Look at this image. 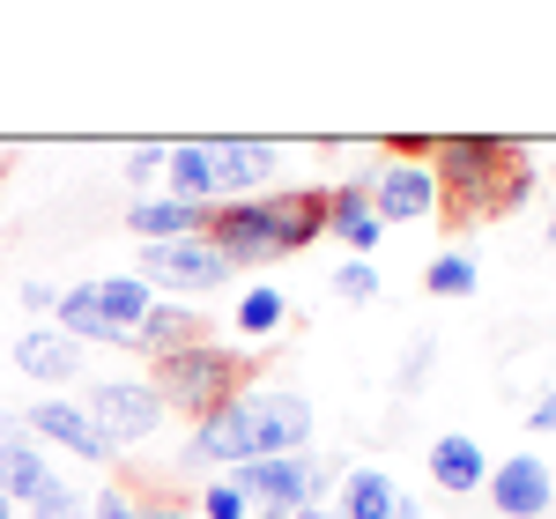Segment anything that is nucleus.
Wrapping results in <instances>:
<instances>
[{"label": "nucleus", "instance_id": "obj_1", "mask_svg": "<svg viewBox=\"0 0 556 519\" xmlns=\"http://www.w3.org/2000/svg\"><path fill=\"white\" fill-rule=\"evenodd\" d=\"M519 141H497V134H438L424 149L430 178H438V193H445V208L453 216H468V208H490V193H497V178L513 172Z\"/></svg>", "mask_w": 556, "mask_h": 519}, {"label": "nucleus", "instance_id": "obj_5", "mask_svg": "<svg viewBox=\"0 0 556 519\" xmlns=\"http://www.w3.org/2000/svg\"><path fill=\"white\" fill-rule=\"evenodd\" d=\"M238 416H245V445L253 460H275V453H304L312 438V401L304 393H282V387H245L238 393Z\"/></svg>", "mask_w": 556, "mask_h": 519}, {"label": "nucleus", "instance_id": "obj_11", "mask_svg": "<svg viewBox=\"0 0 556 519\" xmlns=\"http://www.w3.org/2000/svg\"><path fill=\"white\" fill-rule=\"evenodd\" d=\"M482 490H490V505H497L505 519H542V512L556 505V476L542 468V460H534V453H519V460H497Z\"/></svg>", "mask_w": 556, "mask_h": 519}, {"label": "nucleus", "instance_id": "obj_29", "mask_svg": "<svg viewBox=\"0 0 556 519\" xmlns=\"http://www.w3.org/2000/svg\"><path fill=\"white\" fill-rule=\"evenodd\" d=\"M141 519H193V505H178V497H156V505H141Z\"/></svg>", "mask_w": 556, "mask_h": 519}, {"label": "nucleus", "instance_id": "obj_9", "mask_svg": "<svg viewBox=\"0 0 556 519\" xmlns=\"http://www.w3.org/2000/svg\"><path fill=\"white\" fill-rule=\"evenodd\" d=\"M23 431H30V438H45V445H67V453H75V460H89V468L119 460V453L104 445V431L89 423V416L75 408V401H60V393H52V401H38V408H23Z\"/></svg>", "mask_w": 556, "mask_h": 519}, {"label": "nucleus", "instance_id": "obj_10", "mask_svg": "<svg viewBox=\"0 0 556 519\" xmlns=\"http://www.w3.org/2000/svg\"><path fill=\"white\" fill-rule=\"evenodd\" d=\"M282 164V149L275 141H215V208L223 201H260L267 193V178Z\"/></svg>", "mask_w": 556, "mask_h": 519}, {"label": "nucleus", "instance_id": "obj_13", "mask_svg": "<svg viewBox=\"0 0 556 519\" xmlns=\"http://www.w3.org/2000/svg\"><path fill=\"white\" fill-rule=\"evenodd\" d=\"M193 342H208V327H201V312L193 304H178V298H156L149 304V319L134 327V342L149 364H164V356H178V349H193Z\"/></svg>", "mask_w": 556, "mask_h": 519}, {"label": "nucleus", "instance_id": "obj_8", "mask_svg": "<svg viewBox=\"0 0 556 519\" xmlns=\"http://www.w3.org/2000/svg\"><path fill=\"white\" fill-rule=\"evenodd\" d=\"M260 216H267V238H275V260L304 253L327 238V186H298V193H260Z\"/></svg>", "mask_w": 556, "mask_h": 519}, {"label": "nucleus", "instance_id": "obj_4", "mask_svg": "<svg viewBox=\"0 0 556 519\" xmlns=\"http://www.w3.org/2000/svg\"><path fill=\"white\" fill-rule=\"evenodd\" d=\"M83 416L104 431V445L112 453H127V445H149V438L164 431V393H156V379H97L83 401Z\"/></svg>", "mask_w": 556, "mask_h": 519}, {"label": "nucleus", "instance_id": "obj_20", "mask_svg": "<svg viewBox=\"0 0 556 519\" xmlns=\"http://www.w3.org/2000/svg\"><path fill=\"white\" fill-rule=\"evenodd\" d=\"M424 290L430 298H468V290H482V267H475L468 253H438L424 267Z\"/></svg>", "mask_w": 556, "mask_h": 519}, {"label": "nucleus", "instance_id": "obj_7", "mask_svg": "<svg viewBox=\"0 0 556 519\" xmlns=\"http://www.w3.org/2000/svg\"><path fill=\"white\" fill-rule=\"evenodd\" d=\"M364 186H371V216H379V223L445 216V193H438V178H430L424 156H386V164L364 178Z\"/></svg>", "mask_w": 556, "mask_h": 519}, {"label": "nucleus", "instance_id": "obj_21", "mask_svg": "<svg viewBox=\"0 0 556 519\" xmlns=\"http://www.w3.org/2000/svg\"><path fill=\"white\" fill-rule=\"evenodd\" d=\"M282 319H290L282 290H245V298H238V334H275Z\"/></svg>", "mask_w": 556, "mask_h": 519}, {"label": "nucleus", "instance_id": "obj_12", "mask_svg": "<svg viewBox=\"0 0 556 519\" xmlns=\"http://www.w3.org/2000/svg\"><path fill=\"white\" fill-rule=\"evenodd\" d=\"M327 238H342L349 260H371L386 238V223L371 216V186L364 178H342V186H327Z\"/></svg>", "mask_w": 556, "mask_h": 519}, {"label": "nucleus", "instance_id": "obj_3", "mask_svg": "<svg viewBox=\"0 0 556 519\" xmlns=\"http://www.w3.org/2000/svg\"><path fill=\"white\" fill-rule=\"evenodd\" d=\"M230 490H238L260 519H298L304 505H319L327 468H319L312 453H275V460H245V468H230Z\"/></svg>", "mask_w": 556, "mask_h": 519}, {"label": "nucleus", "instance_id": "obj_19", "mask_svg": "<svg viewBox=\"0 0 556 519\" xmlns=\"http://www.w3.org/2000/svg\"><path fill=\"white\" fill-rule=\"evenodd\" d=\"M393 482H386V468H349L342 476V519H393Z\"/></svg>", "mask_w": 556, "mask_h": 519}, {"label": "nucleus", "instance_id": "obj_15", "mask_svg": "<svg viewBox=\"0 0 556 519\" xmlns=\"http://www.w3.org/2000/svg\"><path fill=\"white\" fill-rule=\"evenodd\" d=\"M15 371L38 379V387H67V379L83 371V349L67 342L60 327H30V334L15 342Z\"/></svg>", "mask_w": 556, "mask_h": 519}, {"label": "nucleus", "instance_id": "obj_25", "mask_svg": "<svg viewBox=\"0 0 556 519\" xmlns=\"http://www.w3.org/2000/svg\"><path fill=\"white\" fill-rule=\"evenodd\" d=\"M334 290H342L349 304L379 298V267H371V260H342V275H334Z\"/></svg>", "mask_w": 556, "mask_h": 519}, {"label": "nucleus", "instance_id": "obj_16", "mask_svg": "<svg viewBox=\"0 0 556 519\" xmlns=\"http://www.w3.org/2000/svg\"><path fill=\"white\" fill-rule=\"evenodd\" d=\"M127 230L141 245H172V238H201L208 230V208H186L172 193H156V201H127Z\"/></svg>", "mask_w": 556, "mask_h": 519}, {"label": "nucleus", "instance_id": "obj_32", "mask_svg": "<svg viewBox=\"0 0 556 519\" xmlns=\"http://www.w3.org/2000/svg\"><path fill=\"white\" fill-rule=\"evenodd\" d=\"M0 519H15V505H8V497H0Z\"/></svg>", "mask_w": 556, "mask_h": 519}, {"label": "nucleus", "instance_id": "obj_28", "mask_svg": "<svg viewBox=\"0 0 556 519\" xmlns=\"http://www.w3.org/2000/svg\"><path fill=\"white\" fill-rule=\"evenodd\" d=\"M52 304H60L52 282H23V312H52Z\"/></svg>", "mask_w": 556, "mask_h": 519}, {"label": "nucleus", "instance_id": "obj_33", "mask_svg": "<svg viewBox=\"0 0 556 519\" xmlns=\"http://www.w3.org/2000/svg\"><path fill=\"white\" fill-rule=\"evenodd\" d=\"M549 245H556V216H549Z\"/></svg>", "mask_w": 556, "mask_h": 519}, {"label": "nucleus", "instance_id": "obj_24", "mask_svg": "<svg viewBox=\"0 0 556 519\" xmlns=\"http://www.w3.org/2000/svg\"><path fill=\"white\" fill-rule=\"evenodd\" d=\"M164 156H172V141H134V149H127V186L164 178Z\"/></svg>", "mask_w": 556, "mask_h": 519}, {"label": "nucleus", "instance_id": "obj_14", "mask_svg": "<svg viewBox=\"0 0 556 519\" xmlns=\"http://www.w3.org/2000/svg\"><path fill=\"white\" fill-rule=\"evenodd\" d=\"M424 468H430V482H438L445 497H475V490L490 482V460H482V438H468V431H445V438H430Z\"/></svg>", "mask_w": 556, "mask_h": 519}, {"label": "nucleus", "instance_id": "obj_17", "mask_svg": "<svg viewBox=\"0 0 556 519\" xmlns=\"http://www.w3.org/2000/svg\"><path fill=\"white\" fill-rule=\"evenodd\" d=\"M164 186H172V201H186V208H215V141H172Z\"/></svg>", "mask_w": 556, "mask_h": 519}, {"label": "nucleus", "instance_id": "obj_6", "mask_svg": "<svg viewBox=\"0 0 556 519\" xmlns=\"http://www.w3.org/2000/svg\"><path fill=\"white\" fill-rule=\"evenodd\" d=\"M149 290L164 282V290H178V304L193 298V290H223L230 282V260L215 253L208 238H172V245H141V267H134Z\"/></svg>", "mask_w": 556, "mask_h": 519}, {"label": "nucleus", "instance_id": "obj_18", "mask_svg": "<svg viewBox=\"0 0 556 519\" xmlns=\"http://www.w3.org/2000/svg\"><path fill=\"white\" fill-rule=\"evenodd\" d=\"M89 298H97V312H104V327H112L119 342H134V327L149 319L156 290H149L141 275H104V282H89Z\"/></svg>", "mask_w": 556, "mask_h": 519}, {"label": "nucleus", "instance_id": "obj_26", "mask_svg": "<svg viewBox=\"0 0 556 519\" xmlns=\"http://www.w3.org/2000/svg\"><path fill=\"white\" fill-rule=\"evenodd\" d=\"M89 519H141V497H127V490L112 482V490H97V497H89Z\"/></svg>", "mask_w": 556, "mask_h": 519}, {"label": "nucleus", "instance_id": "obj_27", "mask_svg": "<svg viewBox=\"0 0 556 519\" xmlns=\"http://www.w3.org/2000/svg\"><path fill=\"white\" fill-rule=\"evenodd\" d=\"M527 423H534V431H542V438L556 431V387L542 393V401H534V408H527Z\"/></svg>", "mask_w": 556, "mask_h": 519}, {"label": "nucleus", "instance_id": "obj_2", "mask_svg": "<svg viewBox=\"0 0 556 519\" xmlns=\"http://www.w3.org/2000/svg\"><path fill=\"white\" fill-rule=\"evenodd\" d=\"M156 393H164V408H186L201 423L223 401L245 393V356L238 349H215V342H193V349H178V356L156 364Z\"/></svg>", "mask_w": 556, "mask_h": 519}, {"label": "nucleus", "instance_id": "obj_31", "mask_svg": "<svg viewBox=\"0 0 556 519\" xmlns=\"http://www.w3.org/2000/svg\"><path fill=\"white\" fill-rule=\"evenodd\" d=\"M298 519H342V512H327V505H304V512Z\"/></svg>", "mask_w": 556, "mask_h": 519}, {"label": "nucleus", "instance_id": "obj_30", "mask_svg": "<svg viewBox=\"0 0 556 519\" xmlns=\"http://www.w3.org/2000/svg\"><path fill=\"white\" fill-rule=\"evenodd\" d=\"M393 519H424V505L416 497H393Z\"/></svg>", "mask_w": 556, "mask_h": 519}, {"label": "nucleus", "instance_id": "obj_23", "mask_svg": "<svg viewBox=\"0 0 556 519\" xmlns=\"http://www.w3.org/2000/svg\"><path fill=\"white\" fill-rule=\"evenodd\" d=\"M245 512H253V505H245V497L230 490V476L208 482V490H201V505H193V519H245Z\"/></svg>", "mask_w": 556, "mask_h": 519}, {"label": "nucleus", "instance_id": "obj_22", "mask_svg": "<svg viewBox=\"0 0 556 519\" xmlns=\"http://www.w3.org/2000/svg\"><path fill=\"white\" fill-rule=\"evenodd\" d=\"M30 519H89V497L75 490V482H60V476H52V490H45L38 505H30Z\"/></svg>", "mask_w": 556, "mask_h": 519}]
</instances>
